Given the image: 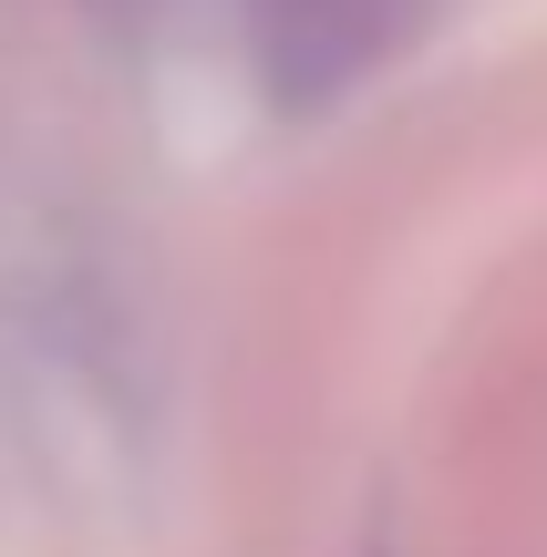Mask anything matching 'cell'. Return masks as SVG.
<instances>
[{"label": "cell", "mask_w": 547, "mask_h": 557, "mask_svg": "<svg viewBox=\"0 0 547 557\" xmlns=\"http://www.w3.org/2000/svg\"><path fill=\"white\" fill-rule=\"evenodd\" d=\"M424 0H259V73L269 103L310 114V103H341L362 73H383L393 52L413 41Z\"/></svg>", "instance_id": "6da1fadb"}]
</instances>
